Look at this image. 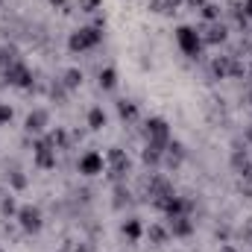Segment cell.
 I'll return each instance as SVG.
<instances>
[{
	"instance_id": "6da1fadb",
	"label": "cell",
	"mask_w": 252,
	"mask_h": 252,
	"mask_svg": "<svg viewBox=\"0 0 252 252\" xmlns=\"http://www.w3.org/2000/svg\"><path fill=\"white\" fill-rule=\"evenodd\" d=\"M100 41H103V30H97V27H82V30L70 32L67 47H70V53H85V50H94Z\"/></svg>"
},
{
	"instance_id": "7a4b0ae2",
	"label": "cell",
	"mask_w": 252,
	"mask_h": 252,
	"mask_svg": "<svg viewBox=\"0 0 252 252\" xmlns=\"http://www.w3.org/2000/svg\"><path fill=\"white\" fill-rule=\"evenodd\" d=\"M176 44H179V50L190 56V59H199V53H202V32L199 30H193V27H179L176 30Z\"/></svg>"
},
{
	"instance_id": "3957f363",
	"label": "cell",
	"mask_w": 252,
	"mask_h": 252,
	"mask_svg": "<svg viewBox=\"0 0 252 252\" xmlns=\"http://www.w3.org/2000/svg\"><path fill=\"white\" fill-rule=\"evenodd\" d=\"M3 76H6V82L15 85V88H30V85H32V73H30V67H27L24 62H18V59L3 70Z\"/></svg>"
},
{
	"instance_id": "277c9868",
	"label": "cell",
	"mask_w": 252,
	"mask_h": 252,
	"mask_svg": "<svg viewBox=\"0 0 252 252\" xmlns=\"http://www.w3.org/2000/svg\"><path fill=\"white\" fill-rule=\"evenodd\" d=\"M18 223H21V229H24V232L35 235V232H41L44 217H41V211H38L35 205H24V208H18Z\"/></svg>"
},
{
	"instance_id": "5b68a950",
	"label": "cell",
	"mask_w": 252,
	"mask_h": 252,
	"mask_svg": "<svg viewBox=\"0 0 252 252\" xmlns=\"http://www.w3.org/2000/svg\"><path fill=\"white\" fill-rule=\"evenodd\" d=\"M144 135H147V141L167 144V141H170V126H167L164 118H150V121L144 124Z\"/></svg>"
},
{
	"instance_id": "8992f818",
	"label": "cell",
	"mask_w": 252,
	"mask_h": 252,
	"mask_svg": "<svg viewBox=\"0 0 252 252\" xmlns=\"http://www.w3.org/2000/svg\"><path fill=\"white\" fill-rule=\"evenodd\" d=\"M103 167H106V158H103L100 153H94V150H88V153L79 158V173H82V176H100Z\"/></svg>"
},
{
	"instance_id": "52a82bcc",
	"label": "cell",
	"mask_w": 252,
	"mask_h": 252,
	"mask_svg": "<svg viewBox=\"0 0 252 252\" xmlns=\"http://www.w3.org/2000/svg\"><path fill=\"white\" fill-rule=\"evenodd\" d=\"M35 164L41 170H53L56 167V147L50 141H38L35 144Z\"/></svg>"
},
{
	"instance_id": "ba28073f",
	"label": "cell",
	"mask_w": 252,
	"mask_h": 252,
	"mask_svg": "<svg viewBox=\"0 0 252 252\" xmlns=\"http://www.w3.org/2000/svg\"><path fill=\"white\" fill-rule=\"evenodd\" d=\"M170 235H173V238H190V235H193V220H190L188 214L170 217Z\"/></svg>"
},
{
	"instance_id": "9c48e42d",
	"label": "cell",
	"mask_w": 252,
	"mask_h": 252,
	"mask_svg": "<svg viewBox=\"0 0 252 252\" xmlns=\"http://www.w3.org/2000/svg\"><path fill=\"white\" fill-rule=\"evenodd\" d=\"M226 35H229V30H226L223 24H208V30L202 32V41H205V44H223Z\"/></svg>"
},
{
	"instance_id": "30bf717a",
	"label": "cell",
	"mask_w": 252,
	"mask_h": 252,
	"mask_svg": "<svg viewBox=\"0 0 252 252\" xmlns=\"http://www.w3.org/2000/svg\"><path fill=\"white\" fill-rule=\"evenodd\" d=\"M164 147H167V144L147 141V147H144V164H158V161L164 158Z\"/></svg>"
},
{
	"instance_id": "8fae6325",
	"label": "cell",
	"mask_w": 252,
	"mask_h": 252,
	"mask_svg": "<svg viewBox=\"0 0 252 252\" xmlns=\"http://www.w3.org/2000/svg\"><path fill=\"white\" fill-rule=\"evenodd\" d=\"M44 126H47V112H44V109L30 112V118H27V132L38 135V132H44Z\"/></svg>"
},
{
	"instance_id": "7c38bea8",
	"label": "cell",
	"mask_w": 252,
	"mask_h": 252,
	"mask_svg": "<svg viewBox=\"0 0 252 252\" xmlns=\"http://www.w3.org/2000/svg\"><path fill=\"white\" fill-rule=\"evenodd\" d=\"M164 158H167L173 167H179L182 158H185V147H182L179 141H167V147H164Z\"/></svg>"
},
{
	"instance_id": "4fadbf2b",
	"label": "cell",
	"mask_w": 252,
	"mask_h": 252,
	"mask_svg": "<svg viewBox=\"0 0 252 252\" xmlns=\"http://www.w3.org/2000/svg\"><path fill=\"white\" fill-rule=\"evenodd\" d=\"M121 232H124V238H126V241H132V244H135V241H138V238L144 235V229H141V220L129 217V220H126L124 226H121Z\"/></svg>"
},
{
	"instance_id": "5bb4252c",
	"label": "cell",
	"mask_w": 252,
	"mask_h": 252,
	"mask_svg": "<svg viewBox=\"0 0 252 252\" xmlns=\"http://www.w3.org/2000/svg\"><path fill=\"white\" fill-rule=\"evenodd\" d=\"M109 161H112L115 173H124V170H129V158H126L124 150H118V147H112V150H109Z\"/></svg>"
},
{
	"instance_id": "9a60e30c",
	"label": "cell",
	"mask_w": 252,
	"mask_h": 252,
	"mask_svg": "<svg viewBox=\"0 0 252 252\" xmlns=\"http://www.w3.org/2000/svg\"><path fill=\"white\" fill-rule=\"evenodd\" d=\"M147 238H150V244L161 247V244L170 238V229H164V226H150V229H147Z\"/></svg>"
},
{
	"instance_id": "2e32d148",
	"label": "cell",
	"mask_w": 252,
	"mask_h": 252,
	"mask_svg": "<svg viewBox=\"0 0 252 252\" xmlns=\"http://www.w3.org/2000/svg\"><path fill=\"white\" fill-rule=\"evenodd\" d=\"M106 126V112L100 109V106H94L91 112H88V129H94V132H100Z\"/></svg>"
},
{
	"instance_id": "e0dca14e",
	"label": "cell",
	"mask_w": 252,
	"mask_h": 252,
	"mask_svg": "<svg viewBox=\"0 0 252 252\" xmlns=\"http://www.w3.org/2000/svg\"><path fill=\"white\" fill-rule=\"evenodd\" d=\"M229 67H232V56H223V59H214L211 62V73L217 79H226L229 76Z\"/></svg>"
},
{
	"instance_id": "ac0fdd59",
	"label": "cell",
	"mask_w": 252,
	"mask_h": 252,
	"mask_svg": "<svg viewBox=\"0 0 252 252\" xmlns=\"http://www.w3.org/2000/svg\"><path fill=\"white\" fill-rule=\"evenodd\" d=\"M62 85L67 91H73V88H79L82 85V70H76V67H70V70H64L62 76Z\"/></svg>"
},
{
	"instance_id": "d6986e66",
	"label": "cell",
	"mask_w": 252,
	"mask_h": 252,
	"mask_svg": "<svg viewBox=\"0 0 252 252\" xmlns=\"http://www.w3.org/2000/svg\"><path fill=\"white\" fill-rule=\"evenodd\" d=\"M199 15H202V21H208V24H217V21H220V6L208 0V3L199 9Z\"/></svg>"
},
{
	"instance_id": "ffe728a7",
	"label": "cell",
	"mask_w": 252,
	"mask_h": 252,
	"mask_svg": "<svg viewBox=\"0 0 252 252\" xmlns=\"http://www.w3.org/2000/svg\"><path fill=\"white\" fill-rule=\"evenodd\" d=\"M115 85H118V73H115V67L100 70V88H103V91H112Z\"/></svg>"
},
{
	"instance_id": "44dd1931",
	"label": "cell",
	"mask_w": 252,
	"mask_h": 252,
	"mask_svg": "<svg viewBox=\"0 0 252 252\" xmlns=\"http://www.w3.org/2000/svg\"><path fill=\"white\" fill-rule=\"evenodd\" d=\"M118 115H121L124 121H135V118H138V106H135L132 100H121V103H118Z\"/></svg>"
},
{
	"instance_id": "7402d4cb",
	"label": "cell",
	"mask_w": 252,
	"mask_h": 252,
	"mask_svg": "<svg viewBox=\"0 0 252 252\" xmlns=\"http://www.w3.org/2000/svg\"><path fill=\"white\" fill-rule=\"evenodd\" d=\"M0 211H3L6 217H18V205H15V196H3V202H0Z\"/></svg>"
},
{
	"instance_id": "603a6c76",
	"label": "cell",
	"mask_w": 252,
	"mask_h": 252,
	"mask_svg": "<svg viewBox=\"0 0 252 252\" xmlns=\"http://www.w3.org/2000/svg\"><path fill=\"white\" fill-rule=\"evenodd\" d=\"M9 182H12V188H15V190H24V188H27V176H24L21 170L9 173Z\"/></svg>"
},
{
	"instance_id": "cb8c5ba5",
	"label": "cell",
	"mask_w": 252,
	"mask_h": 252,
	"mask_svg": "<svg viewBox=\"0 0 252 252\" xmlns=\"http://www.w3.org/2000/svg\"><path fill=\"white\" fill-rule=\"evenodd\" d=\"M79 9L82 12H97L100 9V0H79Z\"/></svg>"
},
{
	"instance_id": "d4e9b609",
	"label": "cell",
	"mask_w": 252,
	"mask_h": 252,
	"mask_svg": "<svg viewBox=\"0 0 252 252\" xmlns=\"http://www.w3.org/2000/svg\"><path fill=\"white\" fill-rule=\"evenodd\" d=\"M12 62H15V56H12L9 50H0V70H6Z\"/></svg>"
},
{
	"instance_id": "484cf974",
	"label": "cell",
	"mask_w": 252,
	"mask_h": 252,
	"mask_svg": "<svg viewBox=\"0 0 252 252\" xmlns=\"http://www.w3.org/2000/svg\"><path fill=\"white\" fill-rule=\"evenodd\" d=\"M9 121H12V109L0 103V126H3V124H9Z\"/></svg>"
},
{
	"instance_id": "4316f807",
	"label": "cell",
	"mask_w": 252,
	"mask_h": 252,
	"mask_svg": "<svg viewBox=\"0 0 252 252\" xmlns=\"http://www.w3.org/2000/svg\"><path fill=\"white\" fill-rule=\"evenodd\" d=\"M244 15L252 21V0H247V3H244Z\"/></svg>"
},
{
	"instance_id": "83f0119b",
	"label": "cell",
	"mask_w": 252,
	"mask_h": 252,
	"mask_svg": "<svg viewBox=\"0 0 252 252\" xmlns=\"http://www.w3.org/2000/svg\"><path fill=\"white\" fill-rule=\"evenodd\" d=\"M64 3H67V0H50V6H59V9H62Z\"/></svg>"
},
{
	"instance_id": "f1b7e54d",
	"label": "cell",
	"mask_w": 252,
	"mask_h": 252,
	"mask_svg": "<svg viewBox=\"0 0 252 252\" xmlns=\"http://www.w3.org/2000/svg\"><path fill=\"white\" fill-rule=\"evenodd\" d=\"M247 141H250V144H252V129H250V132H247Z\"/></svg>"
},
{
	"instance_id": "f546056e",
	"label": "cell",
	"mask_w": 252,
	"mask_h": 252,
	"mask_svg": "<svg viewBox=\"0 0 252 252\" xmlns=\"http://www.w3.org/2000/svg\"><path fill=\"white\" fill-rule=\"evenodd\" d=\"M223 252H235V250H232V247H226V250H223Z\"/></svg>"
},
{
	"instance_id": "4dcf8cb0",
	"label": "cell",
	"mask_w": 252,
	"mask_h": 252,
	"mask_svg": "<svg viewBox=\"0 0 252 252\" xmlns=\"http://www.w3.org/2000/svg\"><path fill=\"white\" fill-rule=\"evenodd\" d=\"M250 103H252V94H250Z\"/></svg>"
},
{
	"instance_id": "1f68e13d",
	"label": "cell",
	"mask_w": 252,
	"mask_h": 252,
	"mask_svg": "<svg viewBox=\"0 0 252 252\" xmlns=\"http://www.w3.org/2000/svg\"><path fill=\"white\" fill-rule=\"evenodd\" d=\"M250 73H252V67H250Z\"/></svg>"
}]
</instances>
